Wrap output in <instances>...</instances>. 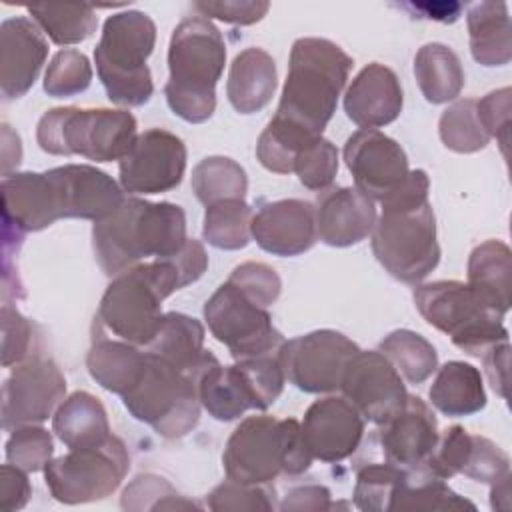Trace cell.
I'll list each match as a JSON object with an SVG mask.
<instances>
[{
    "mask_svg": "<svg viewBox=\"0 0 512 512\" xmlns=\"http://www.w3.org/2000/svg\"><path fill=\"white\" fill-rule=\"evenodd\" d=\"M206 268L204 246L188 238L176 254L120 272L100 300V324L124 342L148 346L162 318V302L172 292L196 282Z\"/></svg>",
    "mask_w": 512,
    "mask_h": 512,
    "instance_id": "cell-1",
    "label": "cell"
},
{
    "mask_svg": "<svg viewBox=\"0 0 512 512\" xmlns=\"http://www.w3.org/2000/svg\"><path fill=\"white\" fill-rule=\"evenodd\" d=\"M430 180L424 170L408 176L386 194L382 216L372 230V252L390 276L406 284L422 282L440 262L436 218L428 202Z\"/></svg>",
    "mask_w": 512,
    "mask_h": 512,
    "instance_id": "cell-2",
    "label": "cell"
},
{
    "mask_svg": "<svg viewBox=\"0 0 512 512\" xmlns=\"http://www.w3.org/2000/svg\"><path fill=\"white\" fill-rule=\"evenodd\" d=\"M186 240V214L178 204L134 196L124 198L92 228L94 254L108 276H118L146 258H168Z\"/></svg>",
    "mask_w": 512,
    "mask_h": 512,
    "instance_id": "cell-3",
    "label": "cell"
},
{
    "mask_svg": "<svg viewBox=\"0 0 512 512\" xmlns=\"http://www.w3.org/2000/svg\"><path fill=\"white\" fill-rule=\"evenodd\" d=\"M352 58L326 38H298L290 50L288 76L276 118L320 138L348 80Z\"/></svg>",
    "mask_w": 512,
    "mask_h": 512,
    "instance_id": "cell-4",
    "label": "cell"
},
{
    "mask_svg": "<svg viewBox=\"0 0 512 512\" xmlns=\"http://www.w3.org/2000/svg\"><path fill=\"white\" fill-rule=\"evenodd\" d=\"M226 64V44L218 28L204 16L184 18L172 32L168 48L170 110L186 122H206L216 108V82Z\"/></svg>",
    "mask_w": 512,
    "mask_h": 512,
    "instance_id": "cell-5",
    "label": "cell"
},
{
    "mask_svg": "<svg viewBox=\"0 0 512 512\" xmlns=\"http://www.w3.org/2000/svg\"><path fill=\"white\" fill-rule=\"evenodd\" d=\"M312 460L298 420L272 416L244 418L222 454L226 476L242 484H268L278 474L298 476Z\"/></svg>",
    "mask_w": 512,
    "mask_h": 512,
    "instance_id": "cell-6",
    "label": "cell"
},
{
    "mask_svg": "<svg viewBox=\"0 0 512 512\" xmlns=\"http://www.w3.org/2000/svg\"><path fill=\"white\" fill-rule=\"evenodd\" d=\"M414 304L422 318L448 334L460 350L480 358L494 344L508 340L502 320L506 308L472 284L438 280L416 286Z\"/></svg>",
    "mask_w": 512,
    "mask_h": 512,
    "instance_id": "cell-7",
    "label": "cell"
},
{
    "mask_svg": "<svg viewBox=\"0 0 512 512\" xmlns=\"http://www.w3.org/2000/svg\"><path fill=\"white\" fill-rule=\"evenodd\" d=\"M156 44L152 18L138 10L118 12L106 18L94 62L108 98L118 106H142L154 92L146 64Z\"/></svg>",
    "mask_w": 512,
    "mask_h": 512,
    "instance_id": "cell-8",
    "label": "cell"
},
{
    "mask_svg": "<svg viewBox=\"0 0 512 512\" xmlns=\"http://www.w3.org/2000/svg\"><path fill=\"white\" fill-rule=\"evenodd\" d=\"M136 118L128 110L54 108L36 128L38 146L54 156H84L94 162L122 160L136 140Z\"/></svg>",
    "mask_w": 512,
    "mask_h": 512,
    "instance_id": "cell-9",
    "label": "cell"
},
{
    "mask_svg": "<svg viewBox=\"0 0 512 512\" xmlns=\"http://www.w3.org/2000/svg\"><path fill=\"white\" fill-rule=\"evenodd\" d=\"M198 378L146 350L140 380L122 396L128 412L164 438H182L200 420Z\"/></svg>",
    "mask_w": 512,
    "mask_h": 512,
    "instance_id": "cell-10",
    "label": "cell"
},
{
    "mask_svg": "<svg viewBox=\"0 0 512 512\" xmlns=\"http://www.w3.org/2000/svg\"><path fill=\"white\" fill-rule=\"evenodd\" d=\"M128 468V450L112 434L98 446L74 448L50 460L44 468V480L54 500L62 504H84L110 496L122 484Z\"/></svg>",
    "mask_w": 512,
    "mask_h": 512,
    "instance_id": "cell-11",
    "label": "cell"
},
{
    "mask_svg": "<svg viewBox=\"0 0 512 512\" xmlns=\"http://www.w3.org/2000/svg\"><path fill=\"white\" fill-rule=\"evenodd\" d=\"M204 320L234 360L276 354L284 344L268 310L250 302L228 280L204 304Z\"/></svg>",
    "mask_w": 512,
    "mask_h": 512,
    "instance_id": "cell-12",
    "label": "cell"
},
{
    "mask_svg": "<svg viewBox=\"0 0 512 512\" xmlns=\"http://www.w3.org/2000/svg\"><path fill=\"white\" fill-rule=\"evenodd\" d=\"M360 348L336 330H314L284 340L278 360L284 376L302 392L322 394L340 388L344 370Z\"/></svg>",
    "mask_w": 512,
    "mask_h": 512,
    "instance_id": "cell-13",
    "label": "cell"
},
{
    "mask_svg": "<svg viewBox=\"0 0 512 512\" xmlns=\"http://www.w3.org/2000/svg\"><path fill=\"white\" fill-rule=\"evenodd\" d=\"M66 394L60 368L42 356L16 364L2 388V428L12 432L24 424L48 420Z\"/></svg>",
    "mask_w": 512,
    "mask_h": 512,
    "instance_id": "cell-14",
    "label": "cell"
},
{
    "mask_svg": "<svg viewBox=\"0 0 512 512\" xmlns=\"http://www.w3.org/2000/svg\"><path fill=\"white\" fill-rule=\"evenodd\" d=\"M120 184L130 194H160L176 188L186 170L184 142L162 128H150L136 136L122 156Z\"/></svg>",
    "mask_w": 512,
    "mask_h": 512,
    "instance_id": "cell-15",
    "label": "cell"
},
{
    "mask_svg": "<svg viewBox=\"0 0 512 512\" xmlns=\"http://www.w3.org/2000/svg\"><path fill=\"white\" fill-rule=\"evenodd\" d=\"M340 390L374 424H386L408 398L402 376L380 350H358L344 370Z\"/></svg>",
    "mask_w": 512,
    "mask_h": 512,
    "instance_id": "cell-16",
    "label": "cell"
},
{
    "mask_svg": "<svg viewBox=\"0 0 512 512\" xmlns=\"http://www.w3.org/2000/svg\"><path fill=\"white\" fill-rule=\"evenodd\" d=\"M344 160L356 188L372 200H382L408 176L402 146L380 130H358L344 144Z\"/></svg>",
    "mask_w": 512,
    "mask_h": 512,
    "instance_id": "cell-17",
    "label": "cell"
},
{
    "mask_svg": "<svg viewBox=\"0 0 512 512\" xmlns=\"http://www.w3.org/2000/svg\"><path fill=\"white\" fill-rule=\"evenodd\" d=\"M60 218L100 222L122 202V188L106 172L88 164H66L46 172Z\"/></svg>",
    "mask_w": 512,
    "mask_h": 512,
    "instance_id": "cell-18",
    "label": "cell"
},
{
    "mask_svg": "<svg viewBox=\"0 0 512 512\" xmlns=\"http://www.w3.org/2000/svg\"><path fill=\"white\" fill-rule=\"evenodd\" d=\"M300 428L312 458L342 462L356 452L364 436V418L346 398L328 396L306 410Z\"/></svg>",
    "mask_w": 512,
    "mask_h": 512,
    "instance_id": "cell-19",
    "label": "cell"
},
{
    "mask_svg": "<svg viewBox=\"0 0 512 512\" xmlns=\"http://www.w3.org/2000/svg\"><path fill=\"white\" fill-rule=\"evenodd\" d=\"M4 244L22 242L26 232H38L60 220L54 190L46 172H20L2 178Z\"/></svg>",
    "mask_w": 512,
    "mask_h": 512,
    "instance_id": "cell-20",
    "label": "cell"
},
{
    "mask_svg": "<svg viewBox=\"0 0 512 512\" xmlns=\"http://www.w3.org/2000/svg\"><path fill=\"white\" fill-rule=\"evenodd\" d=\"M48 42L38 24L18 16L8 18L0 26V92L4 100L24 96L36 82Z\"/></svg>",
    "mask_w": 512,
    "mask_h": 512,
    "instance_id": "cell-21",
    "label": "cell"
},
{
    "mask_svg": "<svg viewBox=\"0 0 512 512\" xmlns=\"http://www.w3.org/2000/svg\"><path fill=\"white\" fill-rule=\"evenodd\" d=\"M256 244L274 256H298L318 238L316 210L310 202L288 198L264 204L250 224Z\"/></svg>",
    "mask_w": 512,
    "mask_h": 512,
    "instance_id": "cell-22",
    "label": "cell"
},
{
    "mask_svg": "<svg viewBox=\"0 0 512 512\" xmlns=\"http://www.w3.org/2000/svg\"><path fill=\"white\" fill-rule=\"evenodd\" d=\"M436 440V416L418 396H408L400 412L382 424L380 430V446L386 462L406 470L422 468Z\"/></svg>",
    "mask_w": 512,
    "mask_h": 512,
    "instance_id": "cell-23",
    "label": "cell"
},
{
    "mask_svg": "<svg viewBox=\"0 0 512 512\" xmlns=\"http://www.w3.org/2000/svg\"><path fill=\"white\" fill-rule=\"evenodd\" d=\"M316 234L334 248H346L368 238L376 224L374 200L358 188H334L316 204Z\"/></svg>",
    "mask_w": 512,
    "mask_h": 512,
    "instance_id": "cell-24",
    "label": "cell"
},
{
    "mask_svg": "<svg viewBox=\"0 0 512 512\" xmlns=\"http://www.w3.org/2000/svg\"><path fill=\"white\" fill-rule=\"evenodd\" d=\"M344 110L362 130L394 122L402 112V88L394 70L378 62L362 68L346 90Z\"/></svg>",
    "mask_w": 512,
    "mask_h": 512,
    "instance_id": "cell-25",
    "label": "cell"
},
{
    "mask_svg": "<svg viewBox=\"0 0 512 512\" xmlns=\"http://www.w3.org/2000/svg\"><path fill=\"white\" fill-rule=\"evenodd\" d=\"M146 348L196 378L216 358L204 350V326L180 312L162 314L158 330Z\"/></svg>",
    "mask_w": 512,
    "mask_h": 512,
    "instance_id": "cell-26",
    "label": "cell"
},
{
    "mask_svg": "<svg viewBox=\"0 0 512 512\" xmlns=\"http://www.w3.org/2000/svg\"><path fill=\"white\" fill-rule=\"evenodd\" d=\"M276 86L278 74L272 56L262 48H246L230 66L226 94L234 110L252 114L272 100Z\"/></svg>",
    "mask_w": 512,
    "mask_h": 512,
    "instance_id": "cell-27",
    "label": "cell"
},
{
    "mask_svg": "<svg viewBox=\"0 0 512 512\" xmlns=\"http://www.w3.org/2000/svg\"><path fill=\"white\" fill-rule=\"evenodd\" d=\"M52 430L70 450L98 446L112 436L102 402L84 390L60 402L52 416Z\"/></svg>",
    "mask_w": 512,
    "mask_h": 512,
    "instance_id": "cell-28",
    "label": "cell"
},
{
    "mask_svg": "<svg viewBox=\"0 0 512 512\" xmlns=\"http://www.w3.org/2000/svg\"><path fill=\"white\" fill-rule=\"evenodd\" d=\"M470 52L482 66H504L512 58V26L506 2L468 6Z\"/></svg>",
    "mask_w": 512,
    "mask_h": 512,
    "instance_id": "cell-29",
    "label": "cell"
},
{
    "mask_svg": "<svg viewBox=\"0 0 512 512\" xmlns=\"http://www.w3.org/2000/svg\"><path fill=\"white\" fill-rule=\"evenodd\" d=\"M432 404L446 416H470L486 406L482 374L472 364L452 360L438 368L430 386Z\"/></svg>",
    "mask_w": 512,
    "mask_h": 512,
    "instance_id": "cell-30",
    "label": "cell"
},
{
    "mask_svg": "<svg viewBox=\"0 0 512 512\" xmlns=\"http://www.w3.org/2000/svg\"><path fill=\"white\" fill-rule=\"evenodd\" d=\"M86 366L96 384L124 396L140 380L146 368V352L130 342L98 338L86 356Z\"/></svg>",
    "mask_w": 512,
    "mask_h": 512,
    "instance_id": "cell-31",
    "label": "cell"
},
{
    "mask_svg": "<svg viewBox=\"0 0 512 512\" xmlns=\"http://www.w3.org/2000/svg\"><path fill=\"white\" fill-rule=\"evenodd\" d=\"M196 388L202 408L216 420H236L252 408V398L236 364L222 366L214 358L200 372Z\"/></svg>",
    "mask_w": 512,
    "mask_h": 512,
    "instance_id": "cell-32",
    "label": "cell"
},
{
    "mask_svg": "<svg viewBox=\"0 0 512 512\" xmlns=\"http://www.w3.org/2000/svg\"><path fill=\"white\" fill-rule=\"evenodd\" d=\"M414 74L420 92L430 104H444L464 88V70L456 52L444 44H424L414 58Z\"/></svg>",
    "mask_w": 512,
    "mask_h": 512,
    "instance_id": "cell-33",
    "label": "cell"
},
{
    "mask_svg": "<svg viewBox=\"0 0 512 512\" xmlns=\"http://www.w3.org/2000/svg\"><path fill=\"white\" fill-rule=\"evenodd\" d=\"M396 510H476V506L458 496L448 484L424 468L406 470L394 490L388 512Z\"/></svg>",
    "mask_w": 512,
    "mask_h": 512,
    "instance_id": "cell-34",
    "label": "cell"
},
{
    "mask_svg": "<svg viewBox=\"0 0 512 512\" xmlns=\"http://www.w3.org/2000/svg\"><path fill=\"white\" fill-rule=\"evenodd\" d=\"M512 254L500 240H486L470 252L468 284L492 296L500 306L510 310Z\"/></svg>",
    "mask_w": 512,
    "mask_h": 512,
    "instance_id": "cell-35",
    "label": "cell"
},
{
    "mask_svg": "<svg viewBox=\"0 0 512 512\" xmlns=\"http://www.w3.org/2000/svg\"><path fill=\"white\" fill-rule=\"evenodd\" d=\"M28 14L58 46L86 40L98 24L94 8L86 4H32L28 6Z\"/></svg>",
    "mask_w": 512,
    "mask_h": 512,
    "instance_id": "cell-36",
    "label": "cell"
},
{
    "mask_svg": "<svg viewBox=\"0 0 512 512\" xmlns=\"http://www.w3.org/2000/svg\"><path fill=\"white\" fill-rule=\"evenodd\" d=\"M192 190L204 204H216L228 198H242L248 190L244 168L226 156H210L198 162L192 170Z\"/></svg>",
    "mask_w": 512,
    "mask_h": 512,
    "instance_id": "cell-37",
    "label": "cell"
},
{
    "mask_svg": "<svg viewBox=\"0 0 512 512\" xmlns=\"http://www.w3.org/2000/svg\"><path fill=\"white\" fill-rule=\"evenodd\" d=\"M380 352L410 384H420L438 368L434 346L412 330H394L380 342Z\"/></svg>",
    "mask_w": 512,
    "mask_h": 512,
    "instance_id": "cell-38",
    "label": "cell"
},
{
    "mask_svg": "<svg viewBox=\"0 0 512 512\" xmlns=\"http://www.w3.org/2000/svg\"><path fill=\"white\" fill-rule=\"evenodd\" d=\"M252 208L242 198H228L206 206L202 234L220 250H240L250 242Z\"/></svg>",
    "mask_w": 512,
    "mask_h": 512,
    "instance_id": "cell-39",
    "label": "cell"
},
{
    "mask_svg": "<svg viewBox=\"0 0 512 512\" xmlns=\"http://www.w3.org/2000/svg\"><path fill=\"white\" fill-rule=\"evenodd\" d=\"M312 140L316 138L274 116L258 138L256 156L266 170L276 174H290L294 172V160L298 152Z\"/></svg>",
    "mask_w": 512,
    "mask_h": 512,
    "instance_id": "cell-40",
    "label": "cell"
},
{
    "mask_svg": "<svg viewBox=\"0 0 512 512\" xmlns=\"http://www.w3.org/2000/svg\"><path fill=\"white\" fill-rule=\"evenodd\" d=\"M438 132L446 148L462 154L478 152L490 142L478 120L476 100L472 98H464L448 106L440 116Z\"/></svg>",
    "mask_w": 512,
    "mask_h": 512,
    "instance_id": "cell-41",
    "label": "cell"
},
{
    "mask_svg": "<svg viewBox=\"0 0 512 512\" xmlns=\"http://www.w3.org/2000/svg\"><path fill=\"white\" fill-rule=\"evenodd\" d=\"M124 510H192L198 502L178 494L170 482L156 474L136 476L122 492Z\"/></svg>",
    "mask_w": 512,
    "mask_h": 512,
    "instance_id": "cell-42",
    "label": "cell"
},
{
    "mask_svg": "<svg viewBox=\"0 0 512 512\" xmlns=\"http://www.w3.org/2000/svg\"><path fill=\"white\" fill-rule=\"evenodd\" d=\"M236 366L246 382L248 394L252 398V408L266 410L278 400L286 382L278 352L236 360Z\"/></svg>",
    "mask_w": 512,
    "mask_h": 512,
    "instance_id": "cell-43",
    "label": "cell"
},
{
    "mask_svg": "<svg viewBox=\"0 0 512 512\" xmlns=\"http://www.w3.org/2000/svg\"><path fill=\"white\" fill-rule=\"evenodd\" d=\"M404 468L386 464H368L358 470L354 486V504L366 512H388L394 490Z\"/></svg>",
    "mask_w": 512,
    "mask_h": 512,
    "instance_id": "cell-44",
    "label": "cell"
},
{
    "mask_svg": "<svg viewBox=\"0 0 512 512\" xmlns=\"http://www.w3.org/2000/svg\"><path fill=\"white\" fill-rule=\"evenodd\" d=\"M92 82V66L78 50H60L52 56L44 74V90L52 98H68L84 92Z\"/></svg>",
    "mask_w": 512,
    "mask_h": 512,
    "instance_id": "cell-45",
    "label": "cell"
},
{
    "mask_svg": "<svg viewBox=\"0 0 512 512\" xmlns=\"http://www.w3.org/2000/svg\"><path fill=\"white\" fill-rule=\"evenodd\" d=\"M54 444L46 428L24 424L12 430L6 442V460L26 472L44 470L52 460Z\"/></svg>",
    "mask_w": 512,
    "mask_h": 512,
    "instance_id": "cell-46",
    "label": "cell"
},
{
    "mask_svg": "<svg viewBox=\"0 0 512 512\" xmlns=\"http://www.w3.org/2000/svg\"><path fill=\"white\" fill-rule=\"evenodd\" d=\"M294 172L308 190H326L338 172V150L326 138L308 142L294 160Z\"/></svg>",
    "mask_w": 512,
    "mask_h": 512,
    "instance_id": "cell-47",
    "label": "cell"
},
{
    "mask_svg": "<svg viewBox=\"0 0 512 512\" xmlns=\"http://www.w3.org/2000/svg\"><path fill=\"white\" fill-rule=\"evenodd\" d=\"M208 508L214 512H240V510H262L270 512L276 508L274 504V488L268 484H242L234 480H226L218 484L206 500Z\"/></svg>",
    "mask_w": 512,
    "mask_h": 512,
    "instance_id": "cell-48",
    "label": "cell"
},
{
    "mask_svg": "<svg viewBox=\"0 0 512 512\" xmlns=\"http://www.w3.org/2000/svg\"><path fill=\"white\" fill-rule=\"evenodd\" d=\"M228 282L260 308H268L270 304H274L282 288V282L276 270L262 262H244L236 266Z\"/></svg>",
    "mask_w": 512,
    "mask_h": 512,
    "instance_id": "cell-49",
    "label": "cell"
},
{
    "mask_svg": "<svg viewBox=\"0 0 512 512\" xmlns=\"http://www.w3.org/2000/svg\"><path fill=\"white\" fill-rule=\"evenodd\" d=\"M34 324L16 308L2 306V366L10 368L36 356L34 352Z\"/></svg>",
    "mask_w": 512,
    "mask_h": 512,
    "instance_id": "cell-50",
    "label": "cell"
},
{
    "mask_svg": "<svg viewBox=\"0 0 512 512\" xmlns=\"http://www.w3.org/2000/svg\"><path fill=\"white\" fill-rule=\"evenodd\" d=\"M508 472H510L508 454L500 446H496L492 440L472 434V446H470L468 460L462 474L476 482L492 484Z\"/></svg>",
    "mask_w": 512,
    "mask_h": 512,
    "instance_id": "cell-51",
    "label": "cell"
},
{
    "mask_svg": "<svg viewBox=\"0 0 512 512\" xmlns=\"http://www.w3.org/2000/svg\"><path fill=\"white\" fill-rule=\"evenodd\" d=\"M510 94V88H500L476 100L478 120L488 138H496L504 156H508L510 142Z\"/></svg>",
    "mask_w": 512,
    "mask_h": 512,
    "instance_id": "cell-52",
    "label": "cell"
},
{
    "mask_svg": "<svg viewBox=\"0 0 512 512\" xmlns=\"http://www.w3.org/2000/svg\"><path fill=\"white\" fill-rule=\"evenodd\" d=\"M194 8L202 12L204 18L210 16L228 24L246 26L262 20L270 4L262 0H230V2H196Z\"/></svg>",
    "mask_w": 512,
    "mask_h": 512,
    "instance_id": "cell-53",
    "label": "cell"
},
{
    "mask_svg": "<svg viewBox=\"0 0 512 512\" xmlns=\"http://www.w3.org/2000/svg\"><path fill=\"white\" fill-rule=\"evenodd\" d=\"M32 494V486L28 482L26 470L14 466V464H4L0 468V508L2 510H20L28 504Z\"/></svg>",
    "mask_w": 512,
    "mask_h": 512,
    "instance_id": "cell-54",
    "label": "cell"
},
{
    "mask_svg": "<svg viewBox=\"0 0 512 512\" xmlns=\"http://www.w3.org/2000/svg\"><path fill=\"white\" fill-rule=\"evenodd\" d=\"M282 512H302V510H310V512H318V510H330L334 508V504L330 502V490L326 486L320 484H306V486H298L292 488L284 500L278 506Z\"/></svg>",
    "mask_w": 512,
    "mask_h": 512,
    "instance_id": "cell-55",
    "label": "cell"
},
{
    "mask_svg": "<svg viewBox=\"0 0 512 512\" xmlns=\"http://www.w3.org/2000/svg\"><path fill=\"white\" fill-rule=\"evenodd\" d=\"M480 358H482L484 372H486V378H488L490 386L494 388L496 394L506 398L508 396V360H510L508 340L494 344Z\"/></svg>",
    "mask_w": 512,
    "mask_h": 512,
    "instance_id": "cell-56",
    "label": "cell"
},
{
    "mask_svg": "<svg viewBox=\"0 0 512 512\" xmlns=\"http://www.w3.org/2000/svg\"><path fill=\"white\" fill-rule=\"evenodd\" d=\"M22 148L20 138L10 130L8 124L2 126V176H10V170L20 164Z\"/></svg>",
    "mask_w": 512,
    "mask_h": 512,
    "instance_id": "cell-57",
    "label": "cell"
},
{
    "mask_svg": "<svg viewBox=\"0 0 512 512\" xmlns=\"http://www.w3.org/2000/svg\"><path fill=\"white\" fill-rule=\"evenodd\" d=\"M410 8L422 12V18H430V20H438V22H454L462 10L460 4L456 2H440V4H410Z\"/></svg>",
    "mask_w": 512,
    "mask_h": 512,
    "instance_id": "cell-58",
    "label": "cell"
},
{
    "mask_svg": "<svg viewBox=\"0 0 512 512\" xmlns=\"http://www.w3.org/2000/svg\"><path fill=\"white\" fill-rule=\"evenodd\" d=\"M490 502L494 510H510V472L492 482Z\"/></svg>",
    "mask_w": 512,
    "mask_h": 512,
    "instance_id": "cell-59",
    "label": "cell"
}]
</instances>
